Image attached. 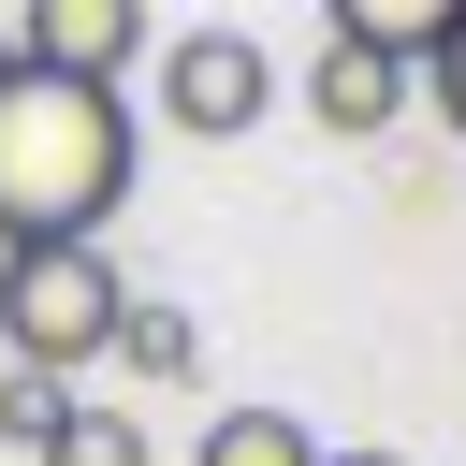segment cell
I'll return each instance as SVG.
<instances>
[{"label":"cell","instance_id":"obj_5","mask_svg":"<svg viewBox=\"0 0 466 466\" xmlns=\"http://www.w3.org/2000/svg\"><path fill=\"white\" fill-rule=\"evenodd\" d=\"M393 102H408V73H393V58H364V44H335V29H320V58H306V116H320V131H350V146H364V131H393Z\"/></svg>","mask_w":466,"mask_h":466},{"label":"cell","instance_id":"obj_12","mask_svg":"<svg viewBox=\"0 0 466 466\" xmlns=\"http://www.w3.org/2000/svg\"><path fill=\"white\" fill-rule=\"evenodd\" d=\"M320 466H408V451H320Z\"/></svg>","mask_w":466,"mask_h":466},{"label":"cell","instance_id":"obj_4","mask_svg":"<svg viewBox=\"0 0 466 466\" xmlns=\"http://www.w3.org/2000/svg\"><path fill=\"white\" fill-rule=\"evenodd\" d=\"M15 58L58 73V87H116L146 58V0H29L15 15Z\"/></svg>","mask_w":466,"mask_h":466},{"label":"cell","instance_id":"obj_9","mask_svg":"<svg viewBox=\"0 0 466 466\" xmlns=\"http://www.w3.org/2000/svg\"><path fill=\"white\" fill-rule=\"evenodd\" d=\"M116 350H131V379H204V320H189V306H160V291L116 320Z\"/></svg>","mask_w":466,"mask_h":466},{"label":"cell","instance_id":"obj_10","mask_svg":"<svg viewBox=\"0 0 466 466\" xmlns=\"http://www.w3.org/2000/svg\"><path fill=\"white\" fill-rule=\"evenodd\" d=\"M44 466H160V451H146V422H131V408H73Z\"/></svg>","mask_w":466,"mask_h":466},{"label":"cell","instance_id":"obj_6","mask_svg":"<svg viewBox=\"0 0 466 466\" xmlns=\"http://www.w3.org/2000/svg\"><path fill=\"white\" fill-rule=\"evenodd\" d=\"M451 15H466V0H335V44H364V58L422 73V58L451 44Z\"/></svg>","mask_w":466,"mask_h":466},{"label":"cell","instance_id":"obj_2","mask_svg":"<svg viewBox=\"0 0 466 466\" xmlns=\"http://www.w3.org/2000/svg\"><path fill=\"white\" fill-rule=\"evenodd\" d=\"M116 320H131V277H116L102 233L87 248H0V364L73 379V364L116 350Z\"/></svg>","mask_w":466,"mask_h":466},{"label":"cell","instance_id":"obj_13","mask_svg":"<svg viewBox=\"0 0 466 466\" xmlns=\"http://www.w3.org/2000/svg\"><path fill=\"white\" fill-rule=\"evenodd\" d=\"M15 73H29V58H15V29H0V87H15Z\"/></svg>","mask_w":466,"mask_h":466},{"label":"cell","instance_id":"obj_1","mask_svg":"<svg viewBox=\"0 0 466 466\" xmlns=\"http://www.w3.org/2000/svg\"><path fill=\"white\" fill-rule=\"evenodd\" d=\"M146 175V131L116 87H58L15 73L0 87V248H87Z\"/></svg>","mask_w":466,"mask_h":466},{"label":"cell","instance_id":"obj_7","mask_svg":"<svg viewBox=\"0 0 466 466\" xmlns=\"http://www.w3.org/2000/svg\"><path fill=\"white\" fill-rule=\"evenodd\" d=\"M58 422H73V379L0 364V466H44V451H58Z\"/></svg>","mask_w":466,"mask_h":466},{"label":"cell","instance_id":"obj_11","mask_svg":"<svg viewBox=\"0 0 466 466\" xmlns=\"http://www.w3.org/2000/svg\"><path fill=\"white\" fill-rule=\"evenodd\" d=\"M422 102H437V116H451V131H466V15H451V44H437V58H422Z\"/></svg>","mask_w":466,"mask_h":466},{"label":"cell","instance_id":"obj_3","mask_svg":"<svg viewBox=\"0 0 466 466\" xmlns=\"http://www.w3.org/2000/svg\"><path fill=\"white\" fill-rule=\"evenodd\" d=\"M262 102H277V58H262L248 29H175V44H160V116H175V131L233 146Z\"/></svg>","mask_w":466,"mask_h":466},{"label":"cell","instance_id":"obj_8","mask_svg":"<svg viewBox=\"0 0 466 466\" xmlns=\"http://www.w3.org/2000/svg\"><path fill=\"white\" fill-rule=\"evenodd\" d=\"M189 466H320V437H306V422H291V408H218V422H204V451H189Z\"/></svg>","mask_w":466,"mask_h":466}]
</instances>
